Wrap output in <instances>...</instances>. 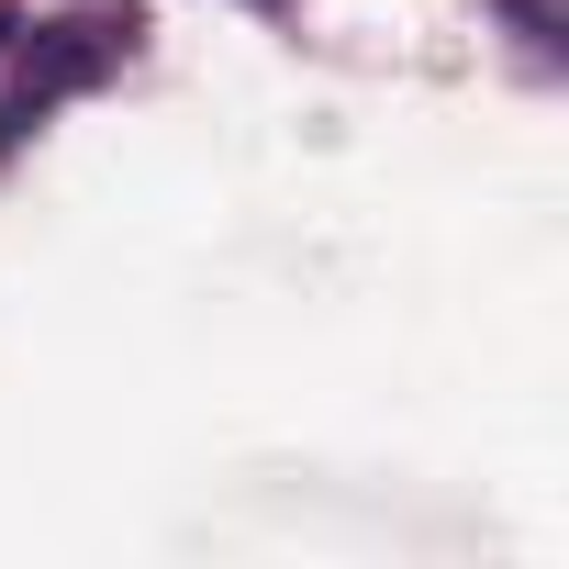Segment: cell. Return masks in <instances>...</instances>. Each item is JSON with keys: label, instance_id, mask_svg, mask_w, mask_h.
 Masks as SVG:
<instances>
[{"label": "cell", "instance_id": "6da1fadb", "mask_svg": "<svg viewBox=\"0 0 569 569\" xmlns=\"http://www.w3.org/2000/svg\"><path fill=\"white\" fill-rule=\"evenodd\" d=\"M146 46V12H134V0H90V12H68V23H34L23 34V123L46 112V101H68V90H101L123 57Z\"/></svg>", "mask_w": 569, "mask_h": 569}, {"label": "cell", "instance_id": "7a4b0ae2", "mask_svg": "<svg viewBox=\"0 0 569 569\" xmlns=\"http://www.w3.org/2000/svg\"><path fill=\"white\" fill-rule=\"evenodd\" d=\"M502 12L525 23V46H536V57H558V12H547V0H502Z\"/></svg>", "mask_w": 569, "mask_h": 569}, {"label": "cell", "instance_id": "3957f363", "mask_svg": "<svg viewBox=\"0 0 569 569\" xmlns=\"http://www.w3.org/2000/svg\"><path fill=\"white\" fill-rule=\"evenodd\" d=\"M12 134H23V112H0V146H12Z\"/></svg>", "mask_w": 569, "mask_h": 569}, {"label": "cell", "instance_id": "277c9868", "mask_svg": "<svg viewBox=\"0 0 569 569\" xmlns=\"http://www.w3.org/2000/svg\"><path fill=\"white\" fill-rule=\"evenodd\" d=\"M0 46H12V0H0Z\"/></svg>", "mask_w": 569, "mask_h": 569}, {"label": "cell", "instance_id": "5b68a950", "mask_svg": "<svg viewBox=\"0 0 569 569\" xmlns=\"http://www.w3.org/2000/svg\"><path fill=\"white\" fill-rule=\"evenodd\" d=\"M257 12H279V0H257Z\"/></svg>", "mask_w": 569, "mask_h": 569}]
</instances>
